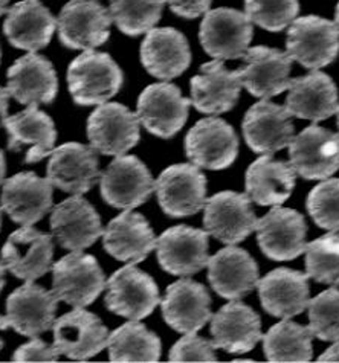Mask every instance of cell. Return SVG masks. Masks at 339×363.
Here are the masks:
<instances>
[{"instance_id": "46", "label": "cell", "mask_w": 339, "mask_h": 363, "mask_svg": "<svg viewBox=\"0 0 339 363\" xmlns=\"http://www.w3.org/2000/svg\"><path fill=\"white\" fill-rule=\"evenodd\" d=\"M318 362H339V342L326 350L323 354L318 357Z\"/></svg>"}, {"instance_id": "8", "label": "cell", "mask_w": 339, "mask_h": 363, "mask_svg": "<svg viewBox=\"0 0 339 363\" xmlns=\"http://www.w3.org/2000/svg\"><path fill=\"white\" fill-rule=\"evenodd\" d=\"M138 115L119 103H104L87 119V138L104 156H124L141 139Z\"/></svg>"}, {"instance_id": "43", "label": "cell", "mask_w": 339, "mask_h": 363, "mask_svg": "<svg viewBox=\"0 0 339 363\" xmlns=\"http://www.w3.org/2000/svg\"><path fill=\"white\" fill-rule=\"evenodd\" d=\"M170 362H217L213 340L189 333L179 339L170 350Z\"/></svg>"}, {"instance_id": "48", "label": "cell", "mask_w": 339, "mask_h": 363, "mask_svg": "<svg viewBox=\"0 0 339 363\" xmlns=\"http://www.w3.org/2000/svg\"><path fill=\"white\" fill-rule=\"evenodd\" d=\"M5 174H6V160H5L4 151L0 150V185H4Z\"/></svg>"}, {"instance_id": "42", "label": "cell", "mask_w": 339, "mask_h": 363, "mask_svg": "<svg viewBox=\"0 0 339 363\" xmlns=\"http://www.w3.org/2000/svg\"><path fill=\"white\" fill-rule=\"evenodd\" d=\"M306 208L315 223L327 230H339V179H327L307 196Z\"/></svg>"}, {"instance_id": "41", "label": "cell", "mask_w": 339, "mask_h": 363, "mask_svg": "<svg viewBox=\"0 0 339 363\" xmlns=\"http://www.w3.org/2000/svg\"><path fill=\"white\" fill-rule=\"evenodd\" d=\"M300 13L298 0H245V14L257 26L278 33L291 25Z\"/></svg>"}, {"instance_id": "10", "label": "cell", "mask_w": 339, "mask_h": 363, "mask_svg": "<svg viewBox=\"0 0 339 363\" xmlns=\"http://www.w3.org/2000/svg\"><path fill=\"white\" fill-rule=\"evenodd\" d=\"M155 279L135 264L124 266L109 278L106 307L128 320H141L153 313L159 304Z\"/></svg>"}, {"instance_id": "28", "label": "cell", "mask_w": 339, "mask_h": 363, "mask_svg": "<svg viewBox=\"0 0 339 363\" xmlns=\"http://www.w3.org/2000/svg\"><path fill=\"white\" fill-rule=\"evenodd\" d=\"M258 296L266 313L280 319L298 316L309 306V275L292 269H275L258 279Z\"/></svg>"}, {"instance_id": "55", "label": "cell", "mask_w": 339, "mask_h": 363, "mask_svg": "<svg viewBox=\"0 0 339 363\" xmlns=\"http://www.w3.org/2000/svg\"><path fill=\"white\" fill-rule=\"evenodd\" d=\"M0 60H2V49H0Z\"/></svg>"}, {"instance_id": "44", "label": "cell", "mask_w": 339, "mask_h": 363, "mask_svg": "<svg viewBox=\"0 0 339 363\" xmlns=\"http://www.w3.org/2000/svg\"><path fill=\"white\" fill-rule=\"evenodd\" d=\"M58 359L60 351L55 345H49L38 337H33L31 342L18 347L13 354V362H57Z\"/></svg>"}, {"instance_id": "39", "label": "cell", "mask_w": 339, "mask_h": 363, "mask_svg": "<svg viewBox=\"0 0 339 363\" xmlns=\"http://www.w3.org/2000/svg\"><path fill=\"white\" fill-rule=\"evenodd\" d=\"M306 270L320 284L339 286V234L335 230L307 243Z\"/></svg>"}, {"instance_id": "49", "label": "cell", "mask_w": 339, "mask_h": 363, "mask_svg": "<svg viewBox=\"0 0 339 363\" xmlns=\"http://www.w3.org/2000/svg\"><path fill=\"white\" fill-rule=\"evenodd\" d=\"M9 328V322H8V318L6 316H2L0 315V331H5V330H8ZM4 345H5V342L0 339V350L4 348Z\"/></svg>"}, {"instance_id": "30", "label": "cell", "mask_w": 339, "mask_h": 363, "mask_svg": "<svg viewBox=\"0 0 339 363\" xmlns=\"http://www.w3.org/2000/svg\"><path fill=\"white\" fill-rule=\"evenodd\" d=\"M141 63L148 74L159 79L181 77L191 63L187 37L174 28H153L141 45Z\"/></svg>"}, {"instance_id": "3", "label": "cell", "mask_w": 339, "mask_h": 363, "mask_svg": "<svg viewBox=\"0 0 339 363\" xmlns=\"http://www.w3.org/2000/svg\"><path fill=\"white\" fill-rule=\"evenodd\" d=\"M286 52L306 69H321L333 63L339 54V31L335 22L304 16L289 25Z\"/></svg>"}, {"instance_id": "23", "label": "cell", "mask_w": 339, "mask_h": 363, "mask_svg": "<svg viewBox=\"0 0 339 363\" xmlns=\"http://www.w3.org/2000/svg\"><path fill=\"white\" fill-rule=\"evenodd\" d=\"M161 308L167 324L182 335L202 330L213 318L211 296L206 287L188 278L167 287Z\"/></svg>"}, {"instance_id": "36", "label": "cell", "mask_w": 339, "mask_h": 363, "mask_svg": "<svg viewBox=\"0 0 339 363\" xmlns=\"http://www.w3.org/2000/svg\"><path fill=\"white\" fill-rule=\"evenodd\" d=\"M111 362H157L162 344L153 331L139 320H130L109 335Z\"/></svg>"}, {"instance_id": "45", "label": "cell", "mask_w": 339, "mask_h": 363, "mask_svg": "<svg viewBox=\"0 0 339 363\" xmlns=\"http://www.w3.org/2000/svg\"><path fill=\"white\" fill-rule=\"evenodd\" d=\"M172 11L184 18H197L209 11L213 0H167Z\"/></svg>"}, {"instance_id": "17", "label": "cell", "mask_w": 339, "mask_h": 363, "mask_svg": "<svg viewBox=\"0 0 339 363\" xmlns=\"http://www.w3.org/2000/svg\"><path fill=\"white\" fill-rule=\"evenodd\" d=\"M294 60L280 49L255 46L248 49L238 70L242 84L255 98L269 99L283 94L291 84Z\"/></svg>"}, {"instance_id": "22", "label": "cell", "mask_w": 339, "mask_h": 363, "mask_svg": "<svg viewBox=\"0 0 339 363\" xmlns=\"http://www.w3.org/2000/svg\"><path fill=\"white\" fill-rule=\"evenodd\" d=\"M54 345L60 354L72 360H87L107 348L109 330L96 315L75 308L55 320Z\"/></svg>"}, {"instance_id": "21", "label": "cell", "mask_w": 339, "mask_h": 363, "mask_svg": "<svg viewBox=\"0 0 339 363\" xmlns=\"http://www.w3.org/2000/svg\"><path fill=\"white\" fill-rule=\"evenodd\" d=\"M99 176L98 156L92 145L67 143L54 148L49 155L46 179L67 194L83 196Z\"/></svg>"}, {"instance_id": "4", "label": "cell", "mask_w": 339, "mask_h": 363, "mask_svg": "<svg viewBox=\"0 0 339 363\" xmlns=\"http://www.w3.org/2000/svg\"><path fill=\"white\" fill-rule=\"evenodd\" d=\"M112 16L99 0H69L57 17L58 38L74 50H91L111 37Z\"/></svg>"}, {"instance_id": "19", "label": "cell", "mask_w": 339, "mask_h": 363, "mask_svg": "<svg viewBox=\"0 0 339 363\" xmlns=\"http://www.w3.org/2000/svg\"><path fill=\"white\" fill-rule=\"evenodd\" d=\"M52 196L51 182L25 171L4 182L0 206L14 223L33 226L51 211Z\"/></svg>"}, {"instance_id": "52", "label": "cell", "mask_w": 339, "mask_h": 363, "mask_svg": "<svg viewBox=\"0 0 339 363\" xmlns=\"http://www.w3.org/2000/svg\"><path fill=\"white\" fill-rule=\"evenodd\" d=\"M335 25H336L338 31H339V4H338V6H336V13H335Z\"/></svg>"}, {"instance_id": "2", "label": "cell", "mask_w": 339, "mask_h": 363, "mask_svg": "<svg viewBox=\"0 0 339 363\" xmlns=\"http://www.w3.org/2000/svg\"><path fill=\"white\" fill-rule=\"evenodd\" d=\"M54 294L74 308H83L103 294L106 275L95 257L74 250L52 266Z\"/></svg>"}, {"instance_id": "50", "label": "cell", "mask_w": 339, "mask_h": 363, "mask_svg": "<svg viewBox=\"0 0 339 363\" xmlns=\"http://www.w3.org/2000/svg\"><path fill=\"white\" fill-rule=\"evenodd\" d=\"M5 266H4V263H2V259H0V291L4 290V287H5Z\"/></svg>"}, {"instance_id": "9", "label": "cell", "mask_w": 339, "mask_h": 363, "mask_svg": "<svg viewBox=\"0 0 339 363\" xmlns=\"http://www.w3.org/2000/svg\"><path fill=\"white\" fill-rule=\"evenodd\" d=\"M191 99L170 83L147 86L138 98L136 115L148 133L170 139L181 132L188 119Z\"/></svg>"}, {"instance_id": "29", "label": "cell", "mask_w": 339, "mask_h": 363, "mask_svg": "<svg viewBox=\"0 0 339 363\" xmlns=\"http://www.w3.org/2000/svg\"><path fill=\"white\" fill-rule=\"evenodd\" d=\"M57 18L40 0H20L6 11L4 34L14 48L37 52L51 43Z\"/></svg>"}, {"instance_id": "53", "label": "cell", "mask_w": 339, "mask_h": 363, "mask_svg": "<svg viewBox=\"0 0 339 363\" xmlns=\"http://www.w3.org/2000/svg\"><path fill=\"white\" fill-rule=\"evenodd\" d=\"M336 125H338V128H339V107H338V110H336ZM339 135V133H338Z\"/></svg>"}, {"instance_id": "15", "label": "cell", "mask_w": 339, "mask_h": 363, "mask_svg": "<svg viewBox=\"0 0 339 363\" xmlns=\"http://www.w3.org/2000/svg\"><path fill=\"white\" fill-rule=\"evenodd\" d=\"M208 232L187 225L167 229L156 240L159 266L170 275H194L208 266Z\"/></svg>"}, {"instance_id": "20", "label": "cell", "mask_w": 339, "mask_h": 363, "mask_svg": "<svg viewBox=\"0 0 339 363\" xmlns=\"http://www.w3.org/2000/svg\"><path fill=\"white\" fill-rule=\"evenodd\" d=\"M60 299L52 291L26 281L6 299V318L9 327L18 335L37 337L55 324V313Z\"/></svg>"}, {"instance_id": "51", "label": "cell", "mask_w": 339, "mask_h": 363, "mask_svg": "<svg viewBox=\"0 0 339 363\" xmlns=\"http://www.w3.org/2000/svg\"><path fill=\"white\" fill-rule=\"evenodd\" d=\"M8 4H9V0H0V16L2 14H6V6H8Z\"/></svg>"}, {"instance_id": "54", "label": "cell", "mask_w": 339, "mask_h": 363, "mask_svg": "<svg viewBox=\"0 0 339 363\" xmlns=\"http://www.w3.org/2000/svg\"><path fill=\"white\" fill-rule=\"evenodd\" d=\"M0 229H2V208H0Z\"/></svg>"}, {"instance_id": "13", "label": "cell", "mask_w": 339, "mask_h": 363, "mask_svg": "<svg viewBox=\"0 0 339 363\" xmlns=\"http://www.w3.org/2000/svg\"><path fill=\"white\" fill-rule=\"evenodd\" d=\"M257 241L263 254L274 261H291L307 249V223L295 209L274 206L258 218Z\"/></svg>"}, {"instance_id": "34", "label": "cell", "mask_w": 339, "mask_h": 363, "mask_svg": "<svg viewBox=\"0 0 339 363\" xmlns=\"http://www.w3.org/2000/svg\"><path fill=\"white\" fill-rule=\"evenodd\" d=\"M284 107L295 118L321 123L338 110V89L333 79L320 70L291 79Z\"/></svg>"}, {"instance_id": "37", "label": "cell", "mask_w": 339, "mask_h": 363, "mask_svg": "<svg viewBox=\"0 0 339 363\" xmlns=\"http://www.w3.org/2000/svg\"><path fill=\"white\" fill-rule=\"evenodd\" d=\"M312 331L292 320H282L263 336V351L269 362H311Z\"/></svg>"}, {"instance_id": "25", "label": "cell", "mask_w": 339, "mask_h": 363, "mask_svg": "<svg viewBox=\"0 0 339 363\" xmlns=\"http://www.w3.org/2000/svg\"><path fill=\"white\" fill-rule=\"evenodd\" d=\"M6 89L20 104H51L58 94L57 72L46 57L29 52L8 69Z\"/></svg>"}, {"instance_id": "47", "label": "cell", "mask_w": 339, "mask_h": 363, "mask_svg": "<svg viewBox=\"0 0 339 363\" xmlns=\"http://www.w3.org/2000/svg\"><path fill=\"white\" fill-rule=\"evenodd\" d=\"M9 98H11V95H9L8 89H5V87H0V119L5 118V116H8Z\"/></svg>"}, {"instance_id": "11", "label": "cell", "mask_w": 339, "mask_h": 363, "mask_svg": "<svg viewBox=\"0 0 339 363\" xmlns=\"http://www.w3.org/2000/svg\"><path fill=\"white\" fill-rule=\"evenodd\" d=\"M258 218L252 209V200L248 194L222 191L209 197L205 203L204 226L223 245L242 243L255 230Z\"/></svg>"}, {"instance_id": "18", "label": "cell", "mask_w": 339, "mask_h": 363, "mask_svg": "<svg viewBox=\"0 0 339 363\" xmlns=\"http://www.w3.org/2000/svg\"><path fill=\"white\" fill-rule=\"evenodd\" d=\"M54 238L33 226H22L8 237L2 247L6 270L23 281H35L52 267Z\"/></svg>"}, {"instance_id": "40", "label": "cell", "mask_w": 339, "mask_h": 363, "mask_svg": "<svg viewBox=\"0 0 339 363\" xmlns=\"http://www.w3.org/2000/svg\"><path fill=\"white\" fill-rule=\"evenodd\" d=\"M309 328L324 342H339V290L332 287L309 301Z\"/></svg>"}, {"instance_id": "7", "label": "cell", "mask_w": 339, "mask_h": 363, "mask_svg": "<svg viewBox=\"0 0 339 363\" xmlns=\"http://www.w3.org/2000/svg\"><path fill=\"white\" fill-rule=\"evenodd\" d=\"M252 35L251 20L245 13L233 8H217L205 13L199 29L202 48L216 60L243 58Z\"/></svg>"}, {"instance_id": "26", "label": "cell", "mask_w": 339, "mask_h": 363, "mask_svg": "<svg viewBox=\"0 0 339 363\" xmlns=\"http://www.w3.org/2000/svg\"><path fill=\"white\" fill-rule=\"evenodd\" d=\"M191 104L201 113L221 115L233 110L243 87L238 70H229L222 60L201 66L191 78Z\"/></svg>"}, {"instance_id": "31", "label": "cell", "mask_w": 339, "mask_h": 363, "mask_svg": "<svg viewBox=\"0 0 339 363\" xmlns=\"http://www.w3.org/2000/svg\"><path fill=\"white\" fill-rule=\"evenodd\" d=\"M8 133V148L20 151L29 147L25 162L35 164L52 153L57 140V130L52 118L38 110L37 106H28L26 110L13 116L0 119Z\"/></svg>"}, {"instance_id": "33", "label": "cell", "mask_w": 339, "mask_h": 363, "mask_svg": "<svg viewBox=\"0 0 339 363\" xmlns=\"http://www.w3.org/2000/svg\"><path fill=\"white\" fill-rule=\"evenodd\" d=\"M155 232L147 218L133 211H124L107 225L103 234L106 252L118 261L138 264L156 249Z\"/></svg>"}, {"instance_id": "1", "label": "cell", "mask_w": 339, "mask_h": 363, "mask_svg": "<svg viewBox=\"0 0 339 363\" xmlns=\"http://www.w3.org/2000/svg\"><path fill=\"white\" fill-rule=\"evenodd\" d=\"M124 83L121 67L106 52L84 50L67 67V86L78 106H101L112 99Z\"/></svg>"}, {"instance_id": "14", "label": "cell", "mask_w": 339, "mask_h": 363, "mask_svg": "<svg viewBox=\"0 0 339 363\" xmlns=\"http://www.w3.org/2000/svg\"><path fill=\"white\" fill-rule=\"evenodd\" d=\"M289 157L303 179H328L339 169V135L315 124L307 127L289 145Z\"/></svg>"}, {"instance_id": "27", "label": "cell", "mask_w": 339, "mask_h": 363, "mask_svg": "<svg viewBox=\"0 0 339 363\" xmlns=\"http://www.w3.org/2000/svg\"><path fill=\"white\" fill-rule=\"evenodd\" d=\"M208 281L218 296L240 299L258 284V266L242 247L228 246L209 257Z\"/></svg>"}, {"instance_id": "12", "label": "cell", "mask_w": 339, "mask_h": 363, "mask_svg": "<svg viewBox=\"0 0 339 363\" xmlns=\"http://www.w3.org/2000/svg\"><path fill=\"white\" fill-rule=\"evenodd\" d=\"M185 153L199 168L221 171L234 164L238 138L234 128L221 118H205L185 136Z\"/></svg>"}, {"instance_id": "38", "label": "cell", "mask_w": 339, "mask_h": 363, "mask_svg": "<svg viewBox=\"0 0 339 363\" xmlns=\"http://www.w3.org/2000/svg\"><path fill=\"white\" fill-rule=\"evenodd\" d=\"M165 4L167 0H111L109 11L119 31L138 37L159 23Z\"/></svg>"}, {"instance_id": "24", "label": "cell", "mask_w": 339, "mask_h": 363, "mask_svg": "<svg viewBox=\"0 0 339 363\" xmlns=\"http://www.w3.org/2000/svg\"><path fill=\"white\" fill-rule=\"evenodd\" d=\"M51 229L62 247L84 250L104 234L101 217L82 196H74L58 203L51 214Z\"/></svg>"}, {"instance_id": "35", "label": "cell", "mask_w": 339, "mask_h": 363, "mask_svg": "<svg viewBox=\"0 0 339 363\" xmlns=\"http://www.w3.org/2000/svg\"><path fill=\"white\" fill-rule=\"evenodd\" d=\"M296 184V173L291 164L263 155L246 171V194L260 206L282 205L291 197Z\"/></svg>"}, {"instance_id": "5", "label": "cell", "mask_w": 339, "mask_h": 363, "mask_svg": "<svg viewBox=\"0 0 339 363\" xmlns=\"http://www.w3.org/2000/svg\"><path fill=\"white\" fill-rule=\"evenodd\" d=\"M101 197L109 206L130 211L144 205L155 191L150 169L136 156H118L101 173Z\"/></svg>"}, {"instance_id": "32", "label": "cell", "mask_w": 339, "mask_h": 363, "mask_svg": "<svg viewBox=\"0 0 339 363\" xmlns=\"http://www.w3.org/2000/svg\"><path fill=\"white\" fill-rule=\"evenodd\" d=\"M211 336L216 348L229 354H245L263 339L260 316L235 299L211 318Z\"/></svg>"}, {"instance_id": "6", "label": "cell", "mask_w": 339, "mask_h": 363, "mask_svg": "<svg viewBox=\"0 0 339 363\" xmlns=\"http://www.w3.org/2000/svg\"><path fill=\"white\" fill-rule=\"evenodd\" d=\"M157 203L172 218L197 214L206 203V177L197 165L176 164L155 180Z\"/></svg>"}, {"instance_id": "16", "label": "cell", "mask_w": 339, "mask_h": 363, "mask_svg": "<svg viewBox=\"0 0 339 363\" xmlns=\"http://www.w3.org/2000/svg\"><path fill=\"white\" fill-rule=\"evenodd\" d=\"M242 128L248 147L257 155H274L291 145L295 138L292 115L284 106L267 99L249 107Z\"/></svg>"}]
</instances>
